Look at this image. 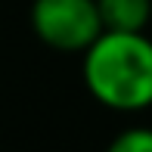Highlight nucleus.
<instances>
[{
  "label": "nucleus",
  "instance_id": "nucleus-1",
  "mask_svg": "<svg viewBox=\"0 0 152 152\" xmlns=\"http://www.w3.org/2000/svg\"><path fill=\"white\" fill-rule=\"evenodd\" d=\"M90 96L112 112L152 106V37L146 31H102L81 53Z\"/></svg>",
  "mask_w": 152,
  "mask_h": 152
},
{
  "label": "nucleus",
  "instance_id": "nucleus-2",
  "mask_svg": "<svg viewBox=\"0 0 152 152\" xmlns=\"http://www.w3.org/2000/svg\"><path fill=\"white\" fill-rule=\"evenodd\" d=\"M28 22L40 44L59 53H84L102 34L96 0H34Z\"/></svg>",
  "mask_w": 152,
  "mask_h": 152
},
{
  "label": "nucleus",
  "instance_id": "nucleus-3",
  "mask_svg": "<svg viewBox=\"0 0 152 152\" xmlns=\"http://www.w3.org/2000/svg\"><path fill=\"white\" fill-rule=\"evenodd\" d=\"M102 31H146L152 22V0H96Z\"/></svg>",
  "mask_w": 152,
  "mask_h": 152
},
{
  "label": "nucleus",
  "instance_id": "nucleus-4",
  "mask_svg": "<svg viewBox=\"0 0 152 152\" xmlns=\"http://www.w3.org/2000/svg\"><path fill=\"white\" fill-rule=\"evenodd\" d=\"M106 152H152V127H127L118 137H112V143L106 146Z\"/></svg>",
  "mask_w": 152,
  "mask_h": 152
}]
</instances>
